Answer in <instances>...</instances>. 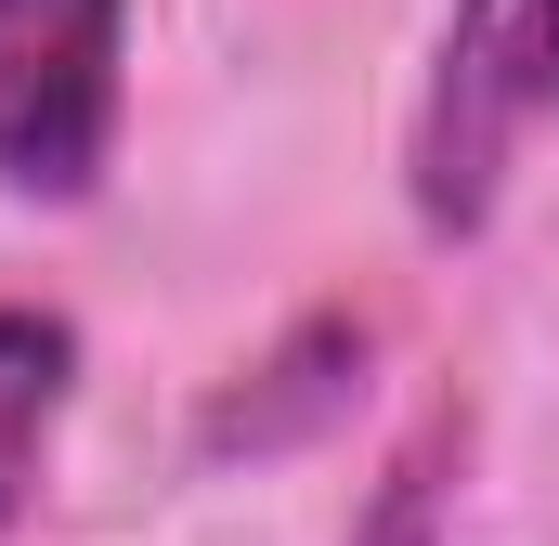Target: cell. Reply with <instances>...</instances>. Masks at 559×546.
<instances>
[{
    "instance_id": "cell-3",
    "label": "cell",
    "mask_w": 559,
    "mask_h": 546,
    "mask_svg": "<svg viewBox=\"0 0 559 546\" xmlns=\"http://www.w3.org/2000/svg\"><path fill=\"white\" fill-rule=\"evenodd\" d=\"M352 378H365V312H312L248 391L209 404V455H286V442H312L325 416L352 404Z\"/></svg>"
},
{
    "instance_id": "cell-2",
    "label": "cell",
    "mask_w": 559,
    "mask_h": 546,
    "mask_svg": "<svg viewBox=\"0 0 559 546\" xmlns=\"http://www.w3.org/2000/svg\"><path fill=\"white\" fill-rule=\"evenodd\" d=\"M118 26L131 0H0V182L92 195L118 143Z\"/></svg>"
},
{
    "instance_id": "cell-5",
    "label": "cell",
    "mask_w": 559,
    "mask_h": 546,
    "mask_svg": "<svg viewBox=\"0 0 559 546\" xmlns=\"http://www.w3.org/2000/svg\"><path fill=\"white\" fill-rule=\"evenodd\" d=\"M455 468H468V416H429L417 442L378 468V508L352 521V546H442V508H455Z\"/></svg>"
},
{
    "instance_id": "cell-1",
    "label": "cell",
    "mask_w": 559,
    "mask_h": 546,
    "mask_svg": "<svg viewBox=\"0 0 559 546\" xmlns=\"http://www.w3.org/2000/svg\"><path fill=\"white\" fill-rule=\"evenodd\" d=\"M559 118V0H455L417 79L404 131V195L429 235H481L521 143Z\"/></svg>"
},
{
    "instance_id": "cell-4",
    "label": "cell",
    "mask_w": 559,
    "mask_h": 546,
    "mask_svg": "<svg viewBox=\"0 0 559 546\" xmlns=\"http://www.w3.org/2000/svg\"><path fill=\"white\" fill-rule=\"evenodd\" d=\"M66 391H79V339H66V312H0V521L26 508Z\"/></svg>"
}]
</instances>
